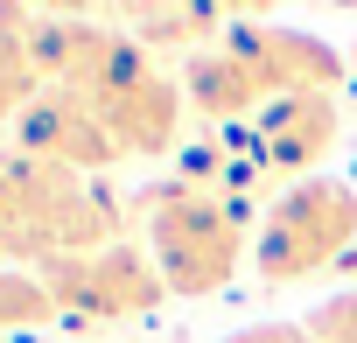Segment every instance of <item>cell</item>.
I'll use <instances>...</instances> for the list:
<instances>
[{"label":"cell","instance_id":"obj_2","mask_svg":"<svg viewBox=\"0 0 357 343\" xmlns=\"http://www.w3.org/2000/svg\"><path fill=\"white\" fill-rule=\"evenodd\" d=\"M133 204H140V231H147V259H154L161 287L183 294V301H204V294L231 287L238 259H252L259 224H252V204H238V197L161 176Z\"/></svg>","mask_w":357,"mask_h":343},{"label":"cell","instance_id":"obj_15","mask_svg":"<svg viewBox=\"0 0 357 343\" xmlns=\"http://www.w3.org/2000/svg\"><path fill=\"white\" fill-rule=\"evenodd\" d=\"M336 273H343V280H357V245H350V252L336 259Z\"/></svg>","mask_w":357,"mask_h":343},{"label":"cell","instance_id":"obj_8","mask_svg":"<svg viewBox=\"0 0 357 343\" xmlns=\"http://www.w3.org/2000/svg\"><path fill=\"white\" fill-rule=\"evenodd\" d=\"M15 154H36L50 168H70V176H105L112 161H126V147L105 133V119L77 91H56V84L15 119Z\"/></svg>","mask_w":357,"mask_h":343},{"label":"cell","instance_id":"obj_3","mask_svg":"<svg viewBox=\"0 0 357 343\" xmlns=\"http://www.w3.org/2000/svg\"><path fill=\"white\" fill-rule=\"evenodd\" d=\"M56 91H77L126 154H168L175 133H183V112H190L183 84L154 70V49H140L119 29H105V43L91 49V63L70 84H56Z\"/></svg>","mask_w":357,"mask_h":343},{"label":"cell","instance_id":"obj_5","mask_svg":"<svg viewBox=\"0 0 357 343\" xmlns=\"http://www.w3.org/2000/svg\"><path fill=\"white\" fill-rule=\"evenodd\" d=\"M36 273H43V287H50L56 315H63V322H77V329L140 322V315H154V308L168 301V287H161L154 259H147V252H133L126 238H119V245H105V252L50 259V266H36Z\"/></svg>","mask_w":357,"mask_h":343},{"label":"cell","instance_id":"obj_16","mask_svg":"<svg viewBox=\"0 0 357 343\" xmlns=\"http://www.w3.org/2000/svg\"><path fill=\"white\" fill-rule=\"evenodd\" d=\"M287 343H315V336H308V322H287Z\"/></svg>","mask_w":357,"mask_h":343},{"label":"cell","instance_id":"obj_14","mask_svg":"<svg viewBox=\"0 0 357 343\" xmlns=\"http://www.w3.org/2000/svg\"><path fill=\"white\" fill-rule=\"evenodd\" d=\"M225 343H287V322H252V329H238Z\"/></svg>","mask_w":357,"mask_h":343},{"label":"cell","instance_id":"obj_11","mask_svg":"<svg viewBox=\"0 0 357 343\" xmlns=\"http://www.w3.org/2000/svg\"><path fill=\"white\" fill-rule=\"evenodd\" d=\"M225 15L218 8H147V15H133V43L140 49H197V43H225Z\"/></svg>","mask_w":357,"mask_h":343},{"label":"cell","instance_id":"obj_6","mask_svg":"<svg viewBox=\"0 0 357 343\" xmlns=\"http://www.w3.org/2000/svg\"><path fill=\"white\" fill-rule=\"evenodd\" d=\"M336 133H343L336 91H294V98H273L259 119H245L238 140H245V154L259 161L266 183L294 190V183H308L315 168H322V154L336 147Z\"/></svg>","mask_w":357,"mask_h":343},{"label":"cell","instance_id":"obj_12","mask_svg":"<svg viewBox=\"0 0 357 343\" xmlns=\"http://www.w3.org/2000/svg\"><path fill=\"white\" fill-rule=\"evenodd\" d=\"M36 322H56V301H50L43 273H0V336L36 329Z\"/></svg>","mask_w":357,"mask_h":343},{"label":"cell","instance_id":"obj_4","mask_svg":"<svg viewBox=\"0 0 357 343\" xmlns=\"http://www.w3.org/2000/svg\"><path fill=\"white\" fill-rule=\"evenodd\" d=\"M350 245H357V190L336 176H308L266 204L259 238H252V273L266 287H301V280L336 273Z\"/></svg>","mask_w":357,"mask_h":343},{"label":"cell","instance_id":"obj_13","mask_svg":"<svg viewBox=\"0 0 357 343\" xmlns=\"http://www.w3.org/2000/svg\"><path fill=\"white\" fill-rule=\"evenodd\" d=\"M308 336H315V343H357V287H336V294L308 315Z\"/></svg>","mask_w":357,"mask_h":343},{"label":"cell","instance_id":"obj_7","mask_svg":"<svg viewBox=\"0 0 357 343\" xmlns=\"http://www.w3.org/2000/svg\"><path fill=\"white\" fill-rule=\"evenodd\" d=\"M225 49L259 77L266 105L273 98H294V91H343V56L308 36V29H273V22H231L225 29Z\"/></svg>","mask_w":357,"mask_h":343},{"label":"cell","instance_id":"obj_10","mask_svg":"<svg viewBox=\"0 0 357 343\" xmlns=\"http://www.w3.org/2000/svg\"><path fill=\"white\" fill-rule=\"evenodd\" d=\"M36 29V15L29 8H0V126H15L50 84H43V70H36V56H29V36Z\"/></svg>","mask_w":357,"mask_h":343},{"label":"cell","instance_id":"obj_9","mask_svg":"<svg viewBox=\"0 0 357 343\" xmlns=\"http://www.w3.org/2000/svg\"><path fill=\"white\" fill-rule=\"evenodd\" d=\"M183 105L204 119V126H238V119H259L266 112V91L259 77L218 43V49H197L190 70H183Z\"/></svg>","mask_w":357,"mask_h":343},{"label":"cell","instance_id":"obj_1","mask_svg":"<svg viewBox=\"0 0 357 343\" xmlns=\"http://www.w3.org/2000/svg\"><path fill=\"white\" fill-rule=\"evenodd\" d=\"M126 211L91 176L50 168L36 154H0V273H36L70 252L119 245Z\"/></svg>","mask_w":357,"mask_h":343}]
</instances>
